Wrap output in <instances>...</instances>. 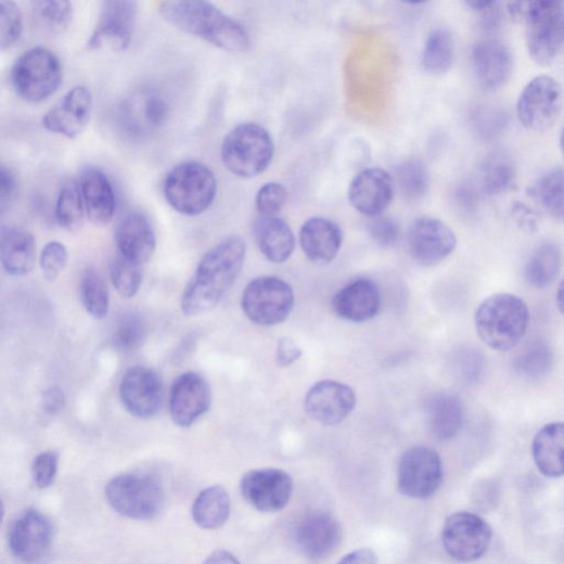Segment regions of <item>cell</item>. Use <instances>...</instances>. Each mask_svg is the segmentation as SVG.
<instances>
[{
    "instance_id": "6da1fadb",
    "label": "cell",
    "mask_w": 564,
    "mask_h": 564,
    "mask_svg": "<svg viewBox=\"0 0 564 564\" xmlns=\"http://www.w3.org/2000/svg\"><path fill=\"white\" fill-rule=\"evenodd\" d=\"M245 257L246 244L238 235L229 236L211 247L183 292V313L193 317L215 309L235 284Z\"/></svg>"
},
{
    "instance_id": "7a4b0ae2",
    "label": "cell",
    "mask_w": 564,
    "mask_h": 564,
    "mask_svg": "<svg viewBox=\"0 0 564 564\" xmlns=\"http://www.w3.org/2000/svg\"><path fill=\"white\" fill-rule=\"evenodd\" d=\"M158 12L177 29L229 52H243L251 46L245 28L215 4L204 0L163 2Z\"/></svg>"
},
{
    "instance_id": "3957f363",
    "label": "cell",
    "mask_w": 564,
    "mask_h": 564,
    "mask_svg": "<svg viewBox=\"0 0 564 564\" xmlns=\"http://www.w3.org/2000/svg\"><path fill=\"white\" fill-rule=\"evenodd\" d=\"M474 320L484 344L493 350L509 351L526 335L530 313L522 298L501 293L485 299L478 306Z\"/></svg>"
},
{
    "instance_id": "277c9868",
    "label": "cell",
    "mask_w": 564,
    "mask_h": 564,
    "mask_svg": "<svg viewBox=\"0 0 564 564\" xmlns=\"http://www.w3.org/2000/svg\"><path fill=\"white\" fill-rule=\"evenodd\" d=\"M218 180L214 171L198 162H185L170 170L164 182L168 204L184 217H197L214 204Z\"/></svg>"
},
{
    "instance_id": "5b68a950",
    "label": "cell",
    "mask_w": 564,
    "mask_h": 564,
    "mask_svg": "<svg viewBox=\"0 0 564 564\" xmlns=\"http://www.w3.org/2000/svg\"><path fill=\"white\" fill-rule=\"evenodd\" d=\"M274 154L272 138L255 123L233 128L225 138L221 157L226 168L240 178H254L270 166Z\"/></svg>"
},
{
    "instance_id": "8992f818",
    "label": "cell",
    "mask_w": 564,
    "mask_h": 564,
    "mask_svg": "<svg viewBox=\"0 0 564 564\" xmlns=\"http://www.w3.org/2000/svg\"><path fill=\"white\" fill-rule=\"evenodd\" d=\"M63 78L62 65L54 52L36 47L24 52L11 74L16 94L28 103H40L52 97Z\"/></svg>"
},
{
    "instance_id": "52a82bcc",
    "label": "cell",
    "mask_w": 564,
    "mask_h": 564,
    "mask_svg": "<svg viewBox=\"0 0 564 564\" xmlns=\"http://www.w3.org/2000/svg\"><path fill=\"white\" fill-rule=\"evenodd\" d=\"M105 496L116 513L138 521L156 517L165 503L164 488L151 475H118L106 485Z\"/></svg>"
},
{
    "instance_id": "ba28073f",
    "label": "cell",
    "mask_w": 564,
    "mask_h": 564,
    "mask_svg": "<svg viewBox=\"0 0 564 564\" xmlns=\"http://www.w3.org/2000/svg\"><path fill=\"white\" fill-rule=\"evenodd\" d=\"M525 23L531 59L541 66L550 65L564 51V3L529 2Z\"/></svg>"
},
{
    "instance_id": "9c48e42d",
    "label": "cell",
    "mask_w": 564,
    "mask_h": 564,
    "mask_svg": "<svg viewBox=\"0 0 564 564\" xmlns=\"http://www.w3.org/2000/svg\"><path fill=\"white\" fill-rule=\"evenodd\" d=\"M295 306L293 289L275 277H260L249 282L242 297V308L255 324L271 326L284 322Z\"/></svg>"
},
{
    "instance_id": "30bf717a",
    "label": "cell",
    "mask_w": 564,
    "mask_h": 564,
    "mask_svg": "<svg viewBox=\"0 0 564 564\" xmlns=\"http://www.w3.org/2000/svg\"><path fill=\"white\" fill-rule=\"evenodd\" d=\"M563 105L561 85L552 77L534 78L522 91L516 113L521 124L528 130L541 132L557 120Z\"/></svg>"
},
{
    "instance_id": "8fae6325",
    "label": "cell",
    "mask_w": 564,
    "mask_h": 564,
    "mask_svg": "<svg viewBox=\"0 0 564 564\" xmlns=\"http://www.w3.org/2000/svg\"><path fill=\"white\" fill-rule=\"evenodd\" d=\"M444 479L440 456L427 447L406 451L398 466V487L403 496L425 500L434 496Z\"/></svg>"
},
{
    "instance_id": "7c38bea8",
    "label": "cell",
    "mask_w": 564,
    "mask_h": 564,
    "mask_svg": "<svg viewBox=\"0 0 564 564\" xmlns=\"http://www.w3.org/2000/svg\"><path fill=\"white\" fill-rule=\"evenodd\" d=\"M491 537L490 526L480 516L469 512L451 515L443 529L446 551L463 562L480 559L487 552Z\"/></svg>"
},
{
    "instance_id": "4fadbf2b",
    "label": "cell",
    "mask_w": 564,
    "mask_h": 564,
    "mask_svg": "<svg viewBox=\"0 0 564 564\" xmlns=\"http://www.w3.org/2000/svg\"><path fill=\"white\" fill-rule=\"evenodd\" d=\"M292 476L279 469H260L247 472L241 480L245 501L262 513L284 510L293 496Z\"/></svg>"
},
{
    "instance_id": "5bb4252c",
    "label": "cell",
    "mask_w": 564,
    "mask_h": 564,
    "mask_svg": "<svg viewBox=\"0 0 564 564\" xmlns=\"http://www.w3.org/2000/svg\"><path fill=\"white\" fill-rule=\"evenodd\" d=\"M138 17V3L132 0H106L102 3L98 24L88 41L91 50L108 47L125 51L130 47Z\"/></svg>"
},
{
    "instance_id": "9a60e30c",
    "label": "cell",
    "mask_w": 564,
    "mask_h": 564,
    "mask_svg": "<svg viewBox=\"0 0 564 564\" xmlns=\"http://www.w3.org/2000/svg\"><path fill=\"white\" fill-rule=\"evenodd\" d=\"M457 236L446 223L434 218H419L407 233V247L418 264L432 267L447 259L457 247Z\"/></svg>"
},
{
    "instance_id": "2e32d148",
    "label": "cell",
    "mask_w": 564,
    "mask_h": 564,
    "mask_svg": "<svg viewBox=\"0 0 564 564\" xmlns=\"http://www.w3.org/2000/svg\"><path fill=\"white\" fill-rule=\"evenodd\" d=\"M119 396L127 412L139 419H150L163 407L164 384L154 370L134 367L124 374Z\"/></svg>"
},
{
    "instance_id": "e0dca14e",
    "label": "cell",
    "mask_w": 564,
    "mask_h": 564,
    "mask_svg": "<svg viewBox=\"0 0 564 564\" xmlns=\"http://www.w3.org/2000/svg\"><path fill=\"white\" fill-rule=\"evenodd\" d=\"M170 115L168 101L155 91H145L125 101L118 111V125L131 138H143L164 127Z\"/></svg>"
},
{
    "instance_id": "ac0fdd59",
    "label": "cell",
    "mask_w": 564,
    "mask_h": 564,
    "mask_svg": "<svg viewBox=\"0 0 564 564\" xmlns=\"http://www.w3.org/2000/svg\"><path fill=\"white\" fill-rule=\"evenodd\" d=\"M93 95L84 86L70 89L43 117V127L68 139L79 137L90 123Z\"/></svg>"
},
{
    "instance_id": "d6986e66",
    "label": "cell",
    "mask_w": 564,
    "mask_h": 564,
    "mask_svg": "<svg viewBox=\"0 0 564 564\" xmlns=\"http://www.w3.org/2000/svg\"><path fill=\"white\" fill-rule=\"evenodd\" d=\"M356 406L355 390L335 381L317 383L305 399L307 413L324 426L338 425L355 410Z\"/></svg>"
},
{
    "instance_id": "ffe728a7",
    "label": "cell",
    "mask_w": 564,
    "mask_h": 564,
    "mask_svg": "<svg viewBox=\"0 0 564 564\" xmlns=\"http://www.w3.org/2000/svg\"><path fill=\"white\" fill-rule=\"evenodd\" d=\"M210 388L206 380L194 372L184 373L174 383L169 408L176 426L190 428L210 406Z\"/></svg>"
},
{
    "instance_id": "44dd1931",
    "label": "cell",
    "mask_w": 564,
    "mask_h": 564,
    "mask_svg": "<svg viewBox=\"0 0 564 564\" xmlns=\"http://www.w3.org/2000/svg\"><path fill=\"white\" fill-rule=\"evenodd\" d=\"M53 540L50 521L36 510L26 511L14 522L9 535L12 553L24 562H36L49 551Z\"/></svg>"
},
{
    "instance_id": "7402d4cb",
    "label": "cell",
    "mask_w": 564,
    "mask_h": 564,
    "mask_svg": "<svg viewBox=\"0 0 564 564\" xmlns=\"http://www.w3.org/2000/svg\"><path fill=\"white\" fill-rule=\"evenodd\" d=\"M472 63L478 84L486 90H499L512 77L514 56L511 48L499 39H484L472 50Z\"/></svg>"
},
{
    "instance_id": "603a6c76",
    "label": "cell",
    "mask_w": 564,
    "mask_h": 564,
    "mask_svg": "<svg viewBox=\"0 0 564 564\" xmlns=\"http://www.w3.org/2000/svg\"><path fill=\"white\" fill-rule=\"evenodd\" d=\"M394 198V180L380 168L359 172L348 188V201L361 215L377 218Z\"/></svg>"
},
{
    "instance_id": "cb8c5ba5",
    "label": "cell",
    "mask_w": 564,
    "mask_h": 564,
    "mask_svg": "<svg viewBox=\"0 0 564 564\" xmlns=\"http://www.w3.org/2000/svg\"><path fill=\"white\" fill-rule=\"evenodd\" d=\"M114 239L119 255L139 266L151 260L157 247L155 229L140 211H129L118 221Z\"/></svg>"
},
{
    "instance_id": "d4e9b609",
    "label": "cell",
    "mask_w": 564,
    "mask_h": 564,
    "mask_svg": "<svg viewBox=\"0 0 564 564\" xmlns=\"http://www.w3.org/2000/svg\"><path fill=\"white\" fill-rule=\"evenodd\" d=\"M294 539L303 554L321 560L337 549L342 540V529L332 515L316 512L305 516L297 524Z\"/></svg>"
},
{
    "instance_id": "484cf974",
    "label": "cell",
    "mask_w": 564,
    "mask_h": 564,
    "mask_svg": "<svg viewBox=\"0 0 564 564\" xmlns=\"http://www.w3.org/2000/svg\"><path fill=\"white\" fill-rule=\"evenodd\" d=\"M335 315L350 322L373 319L381 309V294L375 282L358 279L336 293L332 300Z\"/></svg>"
},
{
    "instance_id": "4316f807",
    "label": "cell",
    "mask_w": 564,
    "mask_h": 564,
    "mask_svg": "<svg viewBox=\"0 0 564 564\" xmlns=\"http://www.w3.org/2000/svg\"><path fill=\"white\" fill-rule=\"evenodd\" d=\"M86 215L98 226L108 225L116 211V195L108 176L98 167L85 168L79 178Z\"/></svg>"
},
{
    "instance_id": "83f0119b",
    "label": "cell",
    "mask_w": 564,
    "mask_h": 564,
    "mask_svg": "<svg viewBox=\"0 0 564 564\" xmlns=\"http://www.w3.org/2000/svg\"><path fill=\"white\" fill-rule=\"evenodd\" d=\"M342 242L341 228L325 218H311L300 230V244L305 255L319 265L331 262L337 256Z\"/></svg>"
},
{
    "instance_id": "f1b7e54d",
    "label": "cell",
    "mask_w": 564,
    "mask_h": 564,
    "mask_svg": "<svg viewBox=\"0 0 564 564\" xmlns=\"http://www.w3.org/2000/svg\"><path fill=\"white\" fill-rule=\"evenodd\" d=\"M0 258L8 273L23 277L30 273L37 258L34 235L17 227H3L0 234Z\"/></svg>"
},
{
    "instance_id": "f546056e",
    "label": "cell",
    "mask_w": 564,
    "mask_h": 564,
    "mask_svg": "<svg viewBox=\"0 0 564 564\" xmlns=\"http://www.w3.org/2000/svg\"><path fill=\"white\" fill-rule=\"evenodd\" d=\"M531 451L535 464L543 476H564V422L543 426L534 437Z\"/></svg>"
},
{
    "instance_id": "4dcf8cb0",
    "label": "cell",
    "mask_w": 564,
    "mask_h": 564,
    "mask_svg": "<svg viewBox=\"0 0 564 564\" xmlns=\"http://www.w3.org/2000/svg\"><path fill=\"white\" fill-rule=\"evenodd\" d=\"M255 235L261 254L274 264L287 261L295 251L293 230L278 217H261L256 225Z\"/></svg>"
},
{
    "instance_id": "1f68e13d",
    "label": "cell",
    "mask_w": 564,
    "mask_h": 564,
    "mask_svg": "<svg viewBox=\"0 0 564 564\" xmlns=\"http://www.w3.org/2000/svg\"><path fill=\"white\" fill-rule=\"evenodd\" d=\"M427 412L430 430L438 440H451L461 432L464 411L458 397L449 394L436 395L431 399Z\"/></svg>"
},
{
    "instance_id": "d6a6232c",
    "label": "cell",
    "mask_w": 564,
    "mask_h": 564,
    "mask_svg": "<svg viewBox=\"0 0 564 564\" xmlns=\"http://www.w3.org/2000/svg\"><path fill=\"white\" fill-rule=\"evenodd\" d=\"M231 514V499L228 490L220 486H210L202 490L192 507L194 523L202 529L221 528Z\"/></svg>"
},
{
    "instance_id": "836d02e7",
    "label": "cell",
    "mask_w": 564,
    "mask_h": 564,
    "mask_svg": "<svg viewBox=\"0 0 564 564\" xmlns=\"http://www.w3.org/2000/svg\"><path fill=\"white\" fill-rule=\"evenodd\" d=\"M554 355L551 346L542 338L527 343L513 361L514 372L526 381H539L553 368Z\"/></svg>"
},
{
    "instance_id": "e575fe53",
    "label": "cell",
    "mask_w": 564,
    "mask_h": 564,
    "mask_svg": "<svg viewBox=\"0 0 564 564\" xmlns=\"http://www.w3.org/2000/svg\"><path fill=\"white\" fill-rule=\"evenodd\" d=\"M516 175L515 164L509 155L490 154L479 169L480 189L487 195H501L515 184Z\"/></svg>"
},
{
    "instance_id": "d590c367",
    "label": "cell",
    "mask_w": 564,
    "mask_h": 564,
    "mask_svg": "<svg viewBox=\"0 0 564 564\" xmlns=\"http://www.w3.org/2000/svg\"><path fill=\"white\" fill-rule=\"evenodd\" d=\"M561 270V253L556 245L546 243L537 247L530 255L525 277L528 284L536 290H544L553 284Z\"/></svg>"
},
{
    "instance_id": "8d00e7d4",
    "label": "cell",
    "mask_w": 564,
    "mask_h": 564,
    "mask_svg": "<svg viewBox=\"0 0 564 564\" xmlns=\"http://www.w3.org/2000/svg\"><path fill=\"white\" fill-rule=\"evenodd\" d=\"M86 216L85 203L79 185L75 179L66 180L60 188L55 201V220L66 231L81 229Z\"/></svg>"
},
{
    "instance_id": "74e56055",
    "label": "cell",
    "mask_w": 564,
    "mask_h": 564,
    "mask_svg": "<svg viewBox=\"0 0 564 564\" xmlns=\"http://www.w3.org/2000/svg\"><path fill=\"white\" fill-rule=\"evenodd\" d=\"M456 46L452 35L445 29H436L427 37L423 47L421 64L434 76L448 73L454 61Z\"/></svg>"
},
{
    "instance_id": "f35d334b",
    "label": "cell",
    "mask_w": 564,
    "mask_h": 564,
    "mask_svg": "<svg viewBox=\"0 0 564 564\" xmlns=\"http://www.w3.org/2000/svg\"><path fill=\"white\" fill-rule=\"evenodd\" d=\"M31 11L38 25L54 35L65 33L75 17V7L66 0L33 2Z\"/></svg>"
},
{
    "instance_id": "ab89813d",
    "label": "cell",
    "mask_w": 564,
    "mask_h": 564,
    "mask_svg": "<svg viewBox=\"0 0 564 564\" xmlns=\"http://www.w3.org/2000/svg\"><path fill=\"white\" fill-rule=\"evenodd\" d=\"M80 295L87 312L97 320L107 317L110 294L103 275L95 269H87L80 282Z\"/></svg>"
},
{
    "instance_id": "60d3db41",
    "label": "cell",
    "mask_w": 564,
    "mask_h": 564,
    "mask_svg": "<svg viewBox=\"0 0 564 564\" xmlns=\"http://www.w3.org/2000/svg\"><path fill=\"white\" fill-rule=\"evenodd\" d=\"M536 190L548 215L554 220L564 221V170L555 168L546 172Z\"/></svg>"
},
{
    "instance_id": "b9f144b4",
    "label": "cell",
    "mask_w": 564,
    "mask_h": 564,
    "mask_svg": "<svg viewBox=\"0 0 564 564\" xmlns=\"http://www.w3.org/2000/svg\"><path fill=\"white\" fill-rule=\"evenodd\" d=\"M401 193L409 200L425 196L430 189V174L425 165L418 161L400 164L395 171Z\"/></svg>"
},
{
    "instance_id": "7bdbcfd3",
    "label": "cell",
    "mask_w": 564,
    "mask_h": 564,
    "mask_svg": "<svg viewBox=\"0 0 564 564\" xmlns=\"http://www.w3.org/2000/svg\"><path fill=\"white\" fill-rule=\"evenodd\" d=\"M110 274L113 286L126 299L133 298L143 284V270L140 266L120 255L111 262Z\"/></svg>"
},
{
    "instance_id": "ee69618b",
    "label": "cell",
    "mask_w": 564,
    "mask_h": 564,
    "mask_svg": "<svg viewBox=\"0 0 564 564\" xmlns=\"http://www.w3.org/2000/svg\"><path fill=\"white\" fill-rule=\"evenodd\" d=\"M146 336L145 320L136 313H129L118 321L113 341L118 350L131 351L143 344Z\"/></svg>"
},
{
    "instance_id": "f6af8a7d",
    "label": "cell",
    "mask_w": 564,
    "mask_h": 564,
    "mask_svg": "<svg viewBox=\"0 0 564 564\" xmlns=\"http://www.w3.org/2000/svg\"><path fill=\"white\" fill-rule=\"evenodd\" d=\"M24 31L23 13L14 2L0 3V48L7 51L22 38Z\"/></svg>"
},
{
    "instance_id": "bcb514c9",
    "label": "cell",
    "mask_w": 564,
    "mask_h": 564,
    "mask_svg": "<svg viewBox=\"0 0 564 564\" xmlns=\"http://www.w3.org/2000/svg\"><path fill=\"white\" fill-rule=\"evenodd\" d=\"M509 123L508 112L499 106H485L475 114V127L485 139L500 137L509 127Z\"/></svg>"
},
{
    "instance_id": "7dc6e473",
    "label": "cell",
    "mask_w": 564,
    "mask_h": 564,
    "mask_svg": "<svg viewBox=\"0 0 564 564\" xmlns=\"http://www.w3.org/2000/svg\"><path fill=\"white\" fill-rule=\"evenodd\" d=\"M289 197L286 188L278 182L264 184L256 195V209L261 217H275Z\"/></svg>"
},
{
    "instance_id": "c3c4849f",
    "label": "cell",
    "mask_w": 564,
    "mask_h": 564,
    "mask_svg": "<svg viewBox=\"0 0 564 564\" xmlns=\"http://www.w3.org/2000/svg\"><path fill=\"white\" fill-rule=\"evenodd\" d=\"M484 358L473 347L459 350L454 357V369L458 376L467 384H476L484 373Z\"/></svg>"
},
{
    "instance_id": "681fc988",
    "label": "cell",
    "mask_w": 564,
    "mask_h": 564,
    "mask_svg": "<svg viewBox=\"0 0 564 564\" xmlns=\"http://www.w3.org/2000/svg\"><path fill=\"white\" fill-rule=\"evenodd\" d=\"M68 254L64 244L57 241L49 242L40 254V268L46 279L54 280L67 264Z\"/></svg>"
},
{
    "instance_id": "f907efd6",
    "label": "cell",
    "mask_w": 564,
    "mask_h": 564,
    "mask_svg": "<svg viewBox=\"0 0 564 564\" xmlns=\"http://www.w3.org/2000/svg\"><path fill=\"white\" fill-rule=\"evenodd\" d=\"M59 470V454L54 451L40 453L33 464V478L40 489L50 487L56 477Z\"/></svg>"
},
{
    "instance_id": "816d5d0a",
    "label": "cell",
    "mask_w": 564,
    "mask_h": 564,
    "mask_svg": "<svg viewBox=\"0 0 564 564\" xmlns=\"http://www.w3.org/2000/svg\"><path fill=\"white\" fill-rule=\"evenodd\" d=\"M370 233L374 242L383 248L395 246L399 239L398 225L388 217L375 219L370 226Z\"/></svg>"
},
{
    "instance_id": "f5cc1de1",
    "label": "cell",
    "mask_w": 564,
    "mask_h": 564,
    "mask_svg": "<svg viewBox=\"0 0 564 564\" xmlns=\"http://www.w3.org/2000/svg\"><path fill=\"white\" fill-rule=\"evenodd\" d=\"M18 190L17 176L13 169L7 165L0 168V210H5L16 197Z\"/></svg>"
},
{
    "instance_id": "db71d44e",
    "label": "cell",
    "mask_w": 564,
    "mask_h": 564,
    "mask_svg": "<svg viewBox=\"0 0 564 564\" xmlns=\"http://www.w3.org/2000/svg\"><path fill=\"white\" fill-rule=\"evenodd\" d=\"M303 357V349L296 341L282 337L277 344L275 360L280 368H290Z\"/></svg>"
},
{
    "instance_id": "11a10c76",
    "label": "cell",
    "mask_w": 564,
    "mask_h": 564,
    "mask_svg": "<svg viewBox=\"0 0 564 564\" xmlns=\"http://www.w3.org/2000/svg\"><path fill=\"white\" fill-rule=\"evenodd\" d=\"M65 401V395L61 388L50 387L42 395V409L47 414L55 415L63 410Z\"/></svg>"
},
{
    "instance_id": "9f6ffc18",
    "label": "cell",
    "mask_w": 564,
    "mask_h": 564,
    "mask_svg": "<svg viewBox=\"0 0 564 564\" xmlns=\"http://www.w3.org/2000/svg\"><path fill=\"white\" fill-rule=\"evenodd\" d=\"M337 564H379V557L372 549L361 548L346 554Z\"/></svg>"
},
{
    "instance_id": "6f0895ef",
    "label": "cell",
    "mask_w": 564,
    "mask_h": 564,
    "mask_svg": "<svg viewBox=\"0 0 564 564\" xmlns=\"http://www.w3.org/2000/svg\"><path fill=\"white\" fill-rule=\"evenodd\" d=\"M457 201L467 211H474L477 208V193L470 185H463L458 190Z\"/></svg>"
},
{
    "instance_id": "680465c9",
    "label": "cell",
    "mask_w": 564,
    "mask_h": 564,
    "mask_svg": "<svg viewBox=\"0 0 564 564\" xmlns=\"http://www.w3.org/2000/svg\"><path fill=\"white\" fill-rule=\"evenodd\" d=\"M483 26L488 30H493L500 27L503 21V14L500 9V3L496 2L491 8L482 13Z\"/></svg>"
},
{
    "instance_id": "91938a15",
    "label": "cell",
    "mask_w": 564,
    "mask_h": 564,
    "mask_svg": "<svg viewBox=\"0 0 564 564\" xmlns=\"http://www.w3.org/2000/svg\"><path fill=\"white\" fill-rule=\"evenodd\" d=\"M203 564H241V562L231 552L218 550L209 554Z\"/></svg>"
},
{
    "instance_id": "94428289",
    "label": "cell",
    "mask_w": 564,
    "mask_h": 564,
    "mask_svg": "<svg viewBox=\"0 0 564 564\" xmlns=\"http://www.w3.org/2000/svg\"><path fill=\"white\" fill-rule=\"evenodd\" d=\"M529 9V3H510L508 12L516 22H525Z\"/></svg>"
},
{
    "instance_id": "6125c7cd",
    "label": "cell",
    "mask_w": 564,
    "mask_h": 564,
    "mask_svg": "<svg viewBox=\"0 0 564 564\" xmlns=\"http://www.w3.org/2000/svg\"><path fill=\"white\" fill-rule=\"evenodd\" d=\"M493 4H496V2H492V0H469V2H466V5L470 9L480 14L487 11Z\"/></svg>"
},
{
    "instance_id": "be15d7a7",
    "label": "cell",
    "mask_w": 564,
    "mask_h": 564,
    "mask_svg": "<svg viewBox=\"0 0 564 564\" xmlns=\"http://www.w3.org/2000/svg\"><path fill=\"white\" fill-rule=\"evenodd\" d=\"M555 303L560 313L564 317V278L561 280L557 287Z\"/></svg>"
},
{
    "instance_id": "e7e4bbea",
    "label": "cell",
    "mask_w": 564,
    "mask_h": 564,
    "mask_svg": "<svg viewBox=\"0 0 564 564\" xmlns=\"http://www.w3.org/2000/svg\"><path fill=\"white\" fill-rule=\"evenodd\" d=\"M560 149H561L562 155L564 157V126H563L561 134H560Z\"/></svg>"
}]
</instances>
